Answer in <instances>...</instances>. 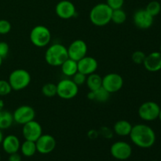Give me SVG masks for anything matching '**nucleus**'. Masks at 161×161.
I'll return each instance as SVG.
<instances>
[{
    "instance_id": "1",
    "label": "nucleus",
    "mask_w": 161,
    "mask_h": 161,
    "mask_svg": "<svg viewBox=\"0 0 161 161\" xmlns=\"http://www.w3.org/2000/svg\"><path fill=\"white\" fill-rule=\"evenodd\" d=\"M132 142L139 148L152 147L156 142V134L152 127L146 124H138L133 126L130 135Z\"/></svg>"
},
{
    "instance_id": "2",
    "label": "nucleus",
    "mask_w": 161,
    "mask_h": 161,
    "mask_svg": "<svg viewBox=\"0 0 161 161\" xmlns=\"http://www.w3.org/2000/svg\"><path fill=\"white\" fill-rule=\"evenodd\" d=\"M112 13L113 9L106 3H98L90 11V20L95 26H105L111 22Z\"/></svg>"
},
{
    "instance_id": "3",
    "label": "nucleus",
    "mask_w": 161,
    "mask_h": 161,
    "mask_svg": "<svg viewBox=\"0 0 161 161\" xmlns=\"http://www.w3.org/2000/svg\"><path fill=\"white\" fill-rule=\"evenodd\" d=\"M69 58L67 47L61 43H53L45 52V61L50 66H61Z\"/></svg>"
},
{
    "instance_id": "4",
    "label": "nucleus",
    "mask_w": 161,
    "mask_h": 161,
    "mask_svg": "<svg viewBox=\"0 0 161 161\" xmlns=\"http://www.w3.org/2000/svg\"><path fill=\"white\" fill-rule=\"evenodd\" d=\"M31 75L27 70L23 69H15L9 75L8 82L12 90L16 91L25 89L31 83Z\"/></svg>"
},
{
    "instance_id": "5",
    "label": "nucleus",
    "mask_w": 161,
    "mask_h": 161,
    "mask_svg": "<svg viewBox=\"0 0 161 161\" xmlns=\"http://www.w3.org/2000/svg\"><path fill=\"white\" fill-rule=\"evenodd\" d=\"M29 39L36 47H45L49 45L51 40V32L47 27L37 25L31 29Z\"/></svg>"
},
{
    "instance_id": "6",
    "label": "nucleus",
    "mask_w": 161,
    "mask_h": 161,
    "mask_svg": "<svg viewBox=\"0 0 161 161\" xmlns=\"http://www.w3.org/2000/svg\"><path fill=\"white\" fill-rule=\"evenodd\" d=\"M79 86L71 79H63L57 84V95L61 99L70 100L78 94Z\"/></svg>"
},
{
    "instance_id": "7",
    "label": "nucleus",
    "mask_w": 161,
    "mask_h": 161,
    "mask_svg": "<svg viewBox=\"0 0 161 161\" xmlns=\"http://www.w3.org/2000/svg\"><path fill=\"white\" fill-rule=\"evenodd\" d=\"M160 107L154 102H146L138 108V116L142 120L153 121L158 119Z\"/></svg>"
},
{
    "instance_id": "8",
    "label": "nucleus",
    "mask_w": 161,
    "mask_h": 161,
    "mask_svg": "<svg viewBox=\"0 0 161 161\" xmlns=\"http://www.w3.org/2000/svg\"><path fill=\"white\" fill-rule=\"evenodd\" d=\"M13 117H14V122L20 125H24L35 119L36 111L30 105H20L14 110L13 113Z\"/></svg>"
},
{
    "instance_id": "9",
    "label": "nucleus",
    "mask_w": 161,
    "mask_h": 161,
    "mask_svg": "<svg viewBox=\"0 0 161 161\" xmlns=\"http://www.w3.org/2000/svg\"><path fill=\"white\" fill-rule=\"evenodd\" d=\"M124 86V79L118 73H108L102 77V87L109 94L118 92Z\"/></svg>"
},
{
    "instance_id": "10",
    "label": "nucleus",
    "mask_w": 161,
    "mask_h": 161,
    "mask_svg": "<svg viewBox=\"0 0 161 161\" xmlns=\"http://www.w3.org/2000/svg\"><path fill=\"white\" fill-rule=\"evenodd\" d=\"M110 153L118 160H126L132 154V148L129 143L124 141H118L113 143L110 148Z\"/></svg>"
},
{
    "instance_id": "11",
    "label": "nucleus",
    "mask_w": 161,
    "mask_h": 161,
    "mask_svg": "<svg viewBox=\"0 0 161 161\" xmlns=\"http://www.w3.org/2000/svg\"><path fill=\"white\" fill-rule=\"evenodd\" d=\"M69 58L79 61L87 54V45L82 39H76L70 43L67 48Z\"/></svg>"
},
{
    "instance_id": "12",
    "label": "nucleus",
    "mask_w": 161,
    "mask_h": 161,
    "mask_svg": "<svg viewBox=\"0 0 161 161\" xmlns=\"http://www.w3.org/2000/svg\"><path fill=\"white\" fill-rule=\"evenodd\" d=\"M22 135L25 140L36 142L38 138L42 135V127L39 122L33 119L24 124Z\"/></svg>"
},
{
    "instance_id": "13",
    "label": "nucleus",
    "mask_w": 161,
    "mask_h": 161,
    "mask_svg": "<svg viewBox=\"0 0 161 161\" xmlns=\"http://www.w3.org/2000/svg\"><path fill=\"white\" fill-rule=\"evenodd\" d=\"M57 16L63 20H69L75 16L76 9L73 3L69 0H61L55 6Z\"/></svg>"
},
{
    "instance_id": "14",
    "label": "nucleus",
    "mask_w": 161,
    "mask_h": 161,
    "mask_svg": "<svg viewBox=\"0 0 161 161\" xmlns=\"http://www.w3.org/2000/svg\"><path fill=\"white\" fill-rule=\"evenodd\" d=\"M36 145L38 153L41 154H49L55 149L57 142L52 135L42 134L36 142Z\"/></svg>"
},
{
    "instance_id": "15",
    "label": "nucleus",
    "mask_w": 161,
    "mask_h": 161,
    "mask_svg": "<svg viewBox=\"0 0 161 161\" xmlns=\"http://www.w3.org/2000/svg\"><path fill=\"white\" fill-rule=\"evenodd\" d=\"M133 21L135 26L140 29H148L153 24V17L151 16L146 9H138L133 16Z\"/></svg>"
},
{
    "instance_id": "16",
    "label": "nucleus",
    "mask_w": 161,
    "mask_h": 161,
    "mask_svg": "<svg viewBox=\"0 0 161 161\" xmlns=\"http://www.w3.org/2000/svg\"><path fill=\"white\" fill-rule=\"evenodd\" d=\"M77 64H78V72H82L86 75L94 73L98 68V63L97 60L93 57L87 56V55L77 61Z\"/></svg>"
},
{
    "instance_id": "17",
    "label": "nucleus",
    "mask_w": 161,
    "mask_h": 161,
    "mask_svg": "<svg viewBox=\"0 0 161 161\" xmlns=\"http://www.w3.org/2000/svg\"><path fill=\"white\" fill-rule=\"evenodd\" d=\"M145 69L151 72H156L161 70V53L153 52L146 57L143 62Z\"/></svg>"
},
{
    "instance_id": "18",
    "label": "nucleus",
    "mask_w": 161,
    "mask_h": 161,
    "mask_svg": "<svg viewBox=\"0 0 161 161\" xmlns=\"http://www.w3.org/2000/svg\"><path fill=\"white\" fill-rule=\"evenodd\" d=\"M3 149L7 154L17 153L20 150V142L19 138L14 135H9L3 138L2 142Z\"/></svg>"
},
{
    "instance_id": "19",
    "label": "nucleus",
    "mask_w": 161,
    "mask_h": 161,
    "mask_svg": "<svg viewBox=\"0 0 161 161\" xmlns=\"http://www.w3.org/2000/svg\"><path fill=\"white\" fill-rule=\"evenodd\" d=\"M133 126L129 121L120 119L115 123L113 126V131L118 136H129Z\"/></svg>"
},
{
    "instance_id": "20",
    "label": "nucleus",
    "mask_w": 161,
    "mask_h": 161,
    "mask_svg": "<svg viewBox=\"0 0 161 161\" xmlns=\"http://www.w3.org/2000/svg\"><path fill=\"white\" fill-rule=\"evenodd\" d=\"M61 69L62 73L67 77H72L78 72V64L77 61L68 58L62 63L61 65Z\"/></svg>"
},
{
    "instance_id": "21",
    "label": "nucleus",
    "mask_w": 161,
    "mask_h": 161,
    "mask_svg": "<svg viewBox=\"0 0 161 161\" xmlns=\"http://www.w3.org/2000/svg\"><path fill=\"white\" fill-rule=\"evenodd\" d=\"M86 83L90 91H94L102 86V77L94 72L86 76Z\"/></svg>"
},
{
    "instance_id": "22",
    "label": "nucleus",
    "mask_w": 161,
    "mask_h": 161,
    "mask_svg": "<svg viewBox=\"0 0 161 161\" xmlns=\"http://www.w3.org/2000/svg\"><path fill=\"white\" fill-rule=\"evenodd\" d=\"M14 122L13 113L5 109L0 111V130L9 128Z\"/></svg>"
},
{
    "instance_id": "23",
    "label": "nucleus",
    "mask_w": 161,
    "mask_h": 161,
    "mask_svg": "<svg viewBox=\"0 0 161 161\" xmlns=\"http://www.w3.org/2000/svg\"><path fill=\"white\" fill-rule=\"evenodd\" d=\"M20 150L21 152L22 155H24L26 157H31L36 154L37 152L36 149V142L28 141L25 140L22 144H20Z\"/></svg>"
},
{
    "instance_id": "24",
    "label": "nucleus",
    "mask_w": 161,
    "mask_h": 161,
    "mask_svg": "<svg viewBox=\"0 0 161 161\" xmlns=\"http://www.w3.org/2000/svg\"><path fill=\"white\" fill-rule=\"evenodd\" d=\"M126 20H127V14L122 8L113 9L112 13L111 21L116 25H122L126 21Z\"/></svg>"
},
{
    "instance_id": "25",
    "label": "nucleus",
    "mask_w": 161,
    "mask_h": 161,
    "mask_svg": "<svg viewBox=\"0 0 161 161\" xmlns=\"http://www.w3.org/2000/svg\"><path fill=\"white\" fill-rule=\"evenodd\" d=\"M93 92L94 94V101L97 102H105L109 98L110 94L102 86Z\"/></svg>"
},
{
    "instance_id": "26",
    "label": "nucleus",
    "mask_w": 161,
    "mask_h": 161,
    "mask_svg": "<svg viewBox=\"0 0 161 161\" xmlns=\"http://www.w3.org/2000/svg\"><path fill=\"white\" fill-rule=\"evenodd\" d=\"M42 94L45 97H52L57 95V84L52 83H47L42 87Z\"/></svg>"
},
{
    "instance_id": "27",
    "label": "nucleus",
    "mask_w": 161,
    "mask_h": 161,
    "mask_svg": "<svg viewBox=\"0 0 161 161\" xmlns=\"http://www.w3.org/2000/svg\"><path fill=\"white\" fill-rule=\"evenodd\" d=\"M146 10L153 17L158 15L161 11V4L157 1H152L148 3Z\"/></svg>"
},
{
    "instance_id": "28",
    "label": "nucleus",
    "mask_w": 161,
    "mask_h": 161,
    "mask_svg": "<svg viewBox=\"0 0 161 161\" xmlns=\"http://www.w3.org/2000/svg\"><path fill=\"white\" fill-rule=\"evenodd\" d=\"M12 91L10 84L8 81L4 80H0V96H6Z\"/></svg>"
},
{
    "instance_id": "29",
    "label": "nucleus",
    "mask_w": 161,
    "mask_h": 161,
    "mask_svg": "<svg viewBox=\"0 0 161 161\" xmlns=\"http://www.w3.org/2000/svg\"><path fill=\"white\" fill-rule=\"evenodd\" d=\"M146 57V55L145 54L144 52L141 51V50H137V51H135L132 53L131 59L135 64H142L144 62Z\"/></svg>"
},
{
    "instance_id": "30",
    "label": "nucleus",
    "mask_w": 161,
    "mask_h": 161,
    "mask_svg": "<svg viewBox=\"0 0 161 161\" xmlns=\"http://www.w3.org/2000/svg\"><path fill=\"white\" fill-rule=\"evenodd\" d=\"M11 24L9 20L2 19L0 20V35L8 34L11 31Z\"/></svg>"
},
{
    "instance_id": "31",
    "label": "nucleus",
    "mask_w": 161,
    "mask_h": 161,
    "mask_svg": "<svg viewBox=\"0 0 161 161\" xmlns=\"http://www.w3.org/2000/svg\"><path fill=\"white\" fill-rule=\"evenodd\" d=\"M86 76H87V75H84V74L82 73V72H77L76 73L72 76V80H73V82L77 85V86H80L86 83Z\"/></svg>"
},
{
    "instance_id": "32",
    "label": "nucleus",
    "mask_w": 161,
    "mask_h": 161,
    "mask_svg": "<svg viewBox=\"0 0 161 161\" xmlns=\"http://www.w3.org/2000/svg\"><path fill=\"white\" fill-rule=\"evenodd\" d=\"M106 4L112 9H121L124 4V0H106Z\"/></svg>"
},
{
    "instance_id": "33",
    "label": "nucleus",
    "mask_w": 161,
    "mask_h": 161,
    "mask_svg": "<svg viewBox=\"0 0 161 161\" xmlns=\"http://www.w3.org/2000/svg\"><path fill=\"white\" fill-rule=\"evenodd\" d=\"M9 51V47L7 42L4 41L0 42V57L2 58H5L7 57Z\"/></svg>"
},
{
    "instance_id": "34",
    "label": "nucleus",
    "mask_w": 161,
    "mask_h": 161,
    "mask_svg": "<svg viewBox=\"0 0 161 161\" xmlns=\"http://www.w3.org/2000/svg\"><path fill=\"white\" fill-rule=\"evenodd\" d=\"M99 134L102 135L104 138H111L113 137V130L107 127H103L99 130Z\"/></svg>"
},
{
    "instance_id": "35",
    "label": "nucleus",
    "mask_w": 161,
    "mask_h": 161,
    "mask_svg": "<svg viewBox=\"0 0 161 161\" xmlns=\"http://www.w3.org/2000/svg\"><path fill=\"white\" fill-rule=\"evenodd\" d=\"M9 161H21V157H20V154H18L17 153H15L9 154V159H8Z\"/></svg>"
},
{
    "instance_id": "36",
    "label": "nucleus",
    "mask_w": 161,
    "mask_h": 161,
    "mask_svg": "<svg viewBox=\"0 0 161 161\" xmlns=\"http://www.w3.org/2000/svg\"><path fill=\"white\" fill-rule=\"evenodd\" d=\"M99 135V132H97L96 130H91L87 133L88 137L91 139H94V138H96L97 137V135Z\"/></svg>"
},
{
    "instance_id": "37",
    "label": "nucleus",
    "mask_w": 161,
    "mask_h": 161,
    "mask_svg": "<svg viewBox=\"0 0 161 161\" xmlns=\"http://www.w3.org/2000/svg\"><path fill=\"white\" fill-rule=\"evenodd\" d=\"M87 98L91 101H94V94L93 91H90V92L87 94Z\"/></svg>"
},
{
    "instance_id": "38",
    "label": "nucleus",
    "mask_w": 161,
    "mask_h": 161,
    "mask_svg": "<svg viewBox=\"0 0 161 161\" xmlns=\"http://www.w3.org/2000/svg\"><path fill=\"white\" fill-rule=\"evenodd\" d=\"M4 102H3V100H2V99H0V111L3 109H4Z\"/></svg>"
},
{
    "instance_id": "39",
    "label": "nucleus",
    "mask_w": 161,
    "mask_h": 161,
    "mask_svg": "<svg viewBox=\"0 0 161 161\" xmlns=\"http://www.w3.org/2000/svg\"><path fill=\"white\" fill-rule=\"evenodd\" d=\"M3 138H4V137H3V132H2V130H0V145L2 144V142H3Z\"/></svg>"
},
{
    "instance_id": "40",
    "label": "nucleus",
    "mask_w": 161,
    "mask_h": 161,
    "mask_svg": "<svg viewBox=\"0 0 161 161\" xmlns=\"http://www.w3.org/2000/svg\"><path fill=\"white\" fill-rule=\"evenodd\" d=\"M158 118H159V119H160V122H161V108H160V113H159Z\"/></svg>"
},
{
    "instance_id": "41",
    "label": "nucleus",
    "mask_w": 161,
    "mask_h": 161,
    "mask_svg": "<svg viewBox=\"0 0 161 161\" xmlns=\"http://www.w3.org/2000/svg\"><path fill=\"white\" fill-rule=\"evenodd\" d=\"M3 58H2L1 57H0V67H1L2 64H3Z\"/></svg>"
},
{
    "instance_id": "42",
    "label": "nucleus",
    "mask_w": 161,
    "mask_h": 161,
    "mask_svg": "<svg viewBox=\"0 0 161 161\" xmlns=\"http://www.w3.org/2000/svg\"><path fill=\"white\" fill-rule=\"evenodd\" d=\"M160 53H161V44H160Z\"/></svg>"
},
{
    "instance_id": "43",
    "label": "nucleus",
    "mask_w": 161,
    "mask_h": 161,
    "mask_svg": "<svg viewBox=\"0 0 161 161\" xmlns=\"http://www.w3.org/2000/svg\"><path fill=\"white\" fill-rule=\"evenodd\" d=\"M0 160H1V157H0Z\"/></svg>"
},
{
    "instance_id": "44",
    "label": "nucleus",
    "mask_w": 161,
    "mask_h": 161,
    "mask_svg": "<svg viewBox=\"0 0 161 161\" xmlns=\"http://www.w3.org/2000/svg\"><path fill=\"white\" fill-rule=\"evenodd\" d=\"M153 161H156V160H153Z\"/></svg>"
}]
</instances>
